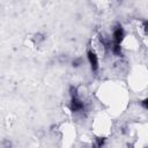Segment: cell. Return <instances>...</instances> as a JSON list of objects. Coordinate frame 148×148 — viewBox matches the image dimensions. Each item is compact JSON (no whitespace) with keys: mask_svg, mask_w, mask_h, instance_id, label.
<instances>
[{"mask_svg":"<svg viewBox=\"0 0 148 148\" xmlns=\"http://www.w3.org/2000/svg\"><path fill=\"white\" fill-rule=\"evenodd\" d=\"M124 37H125L124 29L121 28V25H117L116 29L113 30V40H114V44H120L123 42Z\"/></svg>","mask_w":148,"mask_h":148,"instance_id":"cell-1","label":"cell"},{"mask_svg":"<svg viewBox=\"0 0 148 148\" xmlns=\"http://www.w3.org/2000/svg\"><path fill=\"white\" fill-rule=\"evenodd\" d=\"M87 57H88V60H89V64H90V67L94 72H96L98 69V59H97V56L94 51H88L87 52Z\"/></svg>","mask_w":148,"mask_h":148,"instance_id":"cell-2","label":"cell"},{"mask_svg":"<svg viewBox=\"0 0 148 148\" xmlns=\"http://www.w3.org/2000/svg\"><path fill=\"white\" fill-rule=\"evenodd\" d=\"M69 108H71V110H72L73 112H77V111H81V110L84 109V104H83V102H81V101L77 98V96H76V97H72Z\"/></svg>","mask_w":148,"mask_h":148,"instance_id":"cell-3","label":"cell"},{"mask_svg":"<svg viewBox=\"0 0 148 148\" xmlns=\"http://www.w3.org/2000/svg\"><path fill=\"white\" fill-rule=\"evenodd\" d=\"M104 142H105V138H96L92 147L94 148H102L104 146Z\"/></svg>","mask_w":148,"mask_h":148,"instance_id":"cell-4","label":"cell"},{"mask_svg":"<svg viewBox=\"0 0 148 148\" xmlns=\"http://www.w3.org/2000/svg\"><path fill=\"white\" fill-rule=\"evenodd\" d=\"M111 49H112V52H113L114 54H117V56H123V53H121V47H120V44H113Z\"/></svg>","mask_w":148,"mask_h":148,"instance_id":"cell-5","label":"cell"},{"mask_svg":"<svg viewBox=\"0 0 148 148\" xmlns=\"http://www.w3.org/2000/svg\"><path fill=\"white\" fill-rule=\"evenodd\" d=\"M76 92H77L76 87H73V86H72V87L69 88V94H71V97H76V96H77V94H76Z\"/></svg>","mask_w":148,"mask_h":148,"instance_id":"cell-6","label":"cell"},{"mask_svg":"<svg viewBox=\"0 0 148 148\" xmlns=\"http://www.w3.org/2000/svg\"><path fill=\"white\" fill-rule=\"evenodd\" d=\"M141 105H142V108L148 109V98H145V99L141 102Z\"/></svg>","mask_w":148,"mask_h":148,"instance_id":"cell-7","label":"cell"},{"mask_svg":"<svg viewBox=\"0 0 148 148\" xmlns=\"http://www.w3.org/2000/svg\"><path fill=\"white\" fill-rule=\"evenodd\" d=\"M80 65H81V59H76V60L73 61V67H77Z\"/></svg>","mask_w":148,"mask_h":148,"instance_id":"cell-8","label":"cell"},{"mask_svg":"<svg viewBox=\"0 0 148 148\" xmlns=\"http://www.w3.org/2000/svg\"><path fill=\"white\" fill-rule=\"evenodd\" d=\"M143 29H145L146 34L148 35V21H145V22H143Z\"/></svg>","mask_w":148,"mask_h":148,"instance_id":"cell-9","label":"cell"},{"mask_svg":"<svg viewBox=\"0 0 148 148\" xmlns=\"http://www.w3.org/2000/svg\"><path fill=\"white\" fill-rule=\"evenodd\" d=\"M146 148H148V147H146Z\"/></svg>","mask_w":148,"mask_h":148,"instance_id":"cell-10","label":"cell"}]
</instances>
